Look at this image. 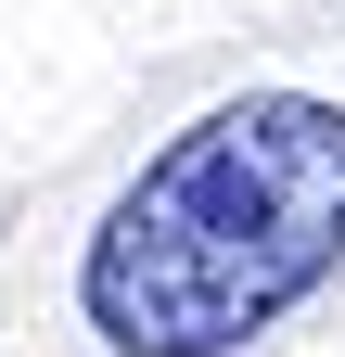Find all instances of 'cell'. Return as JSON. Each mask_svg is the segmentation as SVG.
Masks as SVG:
<instances>
[{
  "label": "cell",
  "instance_id": "obj_1",
  "mask_svg": "<svg viewBox=\"0 0 345 357\" xmlns=\"http://www.w3.org/2000/svg\"><path fill=\"white\" fill-rule=\"evenodd\" d=\"M345 268V102L243 89L179 128L77 255V306L115 357H230Z\"/></svg>",
  "mask_w": 345,
  "mask_h": 357
}]
</instances>
